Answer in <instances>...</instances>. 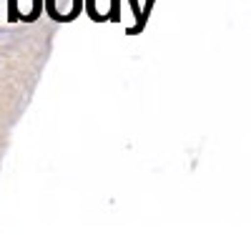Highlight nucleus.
Returning <instances> with one entry per match:
<instances>
[{
	"label": "nucleus",
	"instance_id": "obj_1",
	"mask_svg": "<svg viewBox=\"0 0 251 241\" xmlns=\"http://www.w3.org/2000/svg\"><path fill=\"white\" fill-rule=\"evenodd\" d=\"M48 8H50V13L58 20H71L78 13L80 3H78V0H48Z\"/></svg>",
	"mask_w": 251,
	"mask_h": 241
}]
</instances>
